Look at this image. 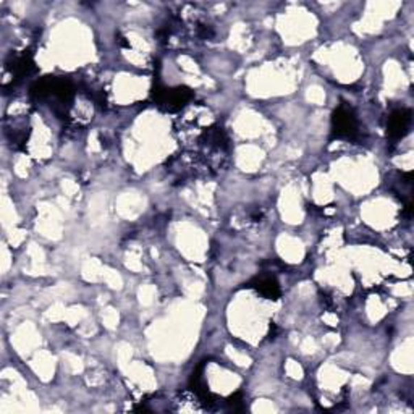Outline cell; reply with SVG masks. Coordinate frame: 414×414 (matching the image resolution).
Segmentation results:
<instances>
[{"instance_id": "1", "label": "cell", "mask_w": 414, "mask_h": 414, "mask_svg": "<svg viewBox=\"0 0 414 414\" xmlns=\"http://www.w3.org/2000/svg\"><path fill=\"white\" fill-rule=\"evenodd\" d=\"M334 136L337 138H353L358 131L356 118L353 112L347 107H338L337 112L334 113Z\"/></svg>"}, {"instance_id": "3", "label": "cell", "mask_w": 414, "mask_h": 414, "mask_svg": "<svg viewBox=\"0 0 414 414\" xmlns=\"http://www.w3.org/2000/svg\"><path fill=\"white\" fill-rule=\"evenodd\" d=\"M252 283L254 285H251V287L257 288V292H259L261 294H264V296L270 298V300H277V298L280 296V287H279L277 280L272 277H261Z\"/></svg>"}, {"instance_id": "2", "label": "cell", "mask_w": 414, "mask_h": 414, "mask_svg": "<svg viewBox=\"0 0 414 414\" xmlns=\"http://www.w3.org/2000/svg\"><path fill=\"white\" fill-rule=\"evenodd\" d=\"M413 113L408 109H400L389 117V125H387V133L392 140H400L406 135L411 125Z\"/></svg>"}]
</instances>
